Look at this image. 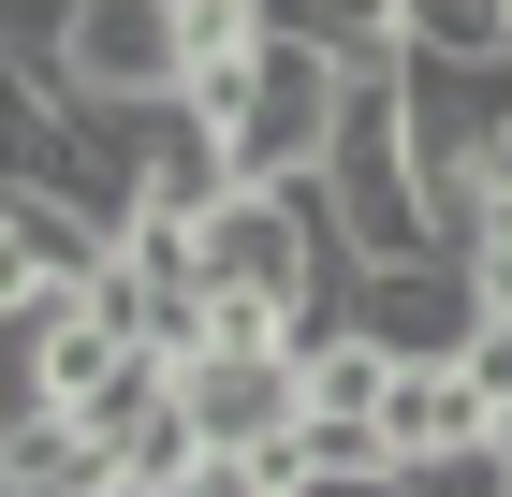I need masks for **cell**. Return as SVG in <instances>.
<instances>
[{"instance_id":"6","label":"cell","mask_w":512,"mask_h":497,"mask_svg":"<svg viewBox=\"0 0 512 497\" xmlns=\"http://www.w3.org/2000/svg\"><path fill=\"white\" fill-rule=\"evenodd\" d=\"M88 439H103V468H118L132 497H176L205 468V439H191V395H176V366H132L103 410H88Z\"/></svg>"},{"instance_id":"13","label":"cell","mask_w":512,"mask_h":497,"mask_svg":"<svg viewBox=\"0 0 512 497\" xmlns=\"http://www.w3.org/2000/svg\"><path fill=\"white\" fill-rule=\"evenodd\" d=\"M59 15H74V0H0V44H15V59H59Z\"/></svg>"},{"instance_id":"7","label":"cell","mask_w":512,"mask_h":497,"mask_svg":"<svg viewBox=\"0 0 512 497\" xmlns=\"http://www.w3.org/2000/svg\"><path fill=\"white\" fill-rule=\"evenodd\" d=\"M483 439V381H469V351H395V381H381V454L395 468H425V454H469Z\"/></svg>"},{"instance_id":"9","label":"cell","mask_w":512,"mask_h":497,"mask_svg":"<svg viewBox=\"0 0 512 497\" xmlns=\"http://www.w3.org/2000/svg\"><path fill=\"white\" fill-rule=\"evenodd\" d=\"M264 0H176V88H235L249 59H264Z\"/></svg>"},{"instance_id":"14","label":"cell","mask_w":512,"mask_h":497,"mask_svg":"<svg viewBox=\"0 0 512 497\" xmlns=\"http://www.w3.org/2000/svg\"><path fill=\"white\" fill-rule=\"evenodd\" d=\"M483 205H512V132H498V147H483Z\"/></svg>"},{"instance_id":"1","label":"cell","mask_w":512,"mask_h":497,"mask_svg":"<svg viewBox=\"0 0 512 497\" xmlns=\"http://www.w3.org/2000/svg\"><path fill=\"white\" fill-rule=\"evenodd\" d=\"M322 205H337V234H352V264L454 249V234H439V191H425V147H410V117H395V74H352L337 147H322Z\"/></svg>"},{"instance_id":"8","label":"cell","mask_w":512,"mask_h":497,"mask_svg":"<svg viewBox=\"0 0 512 497\" xmlns=\"http://www.w3.org/2000/svg\"><path fill=\"white\" fill-rule=\"evenodd\" d=\"M278 30H308L322 59H352V74H395L410 59V0H264Z\"/></svg>"},{"instance_id":"15","label":"cell","mask_w":512,"mask_h":497,"mask_svg":"<svg viewBox=\"0 0 512 497\" xmlns=\"http://www.w3.org/2000/svg\"><path fill=\"white\" fill-rule=\"evenodd\" d=\"M322 497H410V468H395V483H322Z\"/></svg>"},{"instance_id":"2","label":"cell","mask_w":512,"mask_h":497,"mask_svg":"<svg viewBox=\"0 0 512 497\" xmlns=\"http://www.w3.org/2000/svg\"><path fill=\"white\" fill-rule=\"evenodd\" d=\"M352 103V59H322L308 30H264V59L235 74V176H322Z\"/></svg>"},{"instance_id":"10","label":"cell","mask_w":512,"mask_h":497,"mask_svg":"<svg viewBox=\"0 0 512 497\" xmlns=\"http://www.w3.org/2000/svg\"><path fill=\"white\" fill-rule=\"evenodd\" d=\"M410 44H469V59H498V44H512V0H410Z\"/></svg>"},{"instance_id":"11","label":"cell","mask_w":512,"mask_h":497,"mask_svg":"<svg viewBox=\"0 0 512 497\" xmlns=\"http://www.w3.org/2000/svg\"><path fill=\"white\" fill-rule=\"evenodd\" d=\"M469 264V293H483V322H512V205H483V234L454 249Z\"/></svg>"},{"instance_id":"5","label":"cell","mask_w":512,"mask_h":497,"mask_svg":"<svg viewBox=\"0 0 512 497\" xmlns=\"http://www.w3.org/2000/svg\"><path fill=\"white\" fill-rule=\"evenodd\" d=\"M352 322L381 351H469L483 337V293L454 249H410V264H352Z\"/></svg>"},{"instance_id":"4","label":"cell","mask_w":512,"mask_h":497,"mask_svg":"<svg viewBox=\"0 0 512 497\" xmlns=\"http://www.w3.org/2000/svg\"><path fill=\"white\" fill-rule=\"evenodd\" d=\"M44 74L74 88V103H161L176 88V0H74Z\"/></svg>"},{"instance_id":"12","label":"cell","mask_w":512,"mask_h":497,"mask_svg":"<svg viewBox=\"0 0 512 497\" xmlns=\"http://www.w3.org/2000/svg\"><path fill=\"white\" fill-rule=\"evenodd\" d=\"M176 497H293V468H278V454H205Z\"/></svg>"},{"instance_id":"3","label":"cell","mask_w":512,"mask_h":497,"mask_svg":"<svg viewBox=\"0 0 512 497\" xmlns=\"http://www.w3.org/2000/svg\"><path fill=\"white\" fill-rule=\"evenodd\" d=\"M176 395H191L205 454H278V439L308 424V351L293 337H205L191 366H176Z\"/></svg>"}]
</instances>
